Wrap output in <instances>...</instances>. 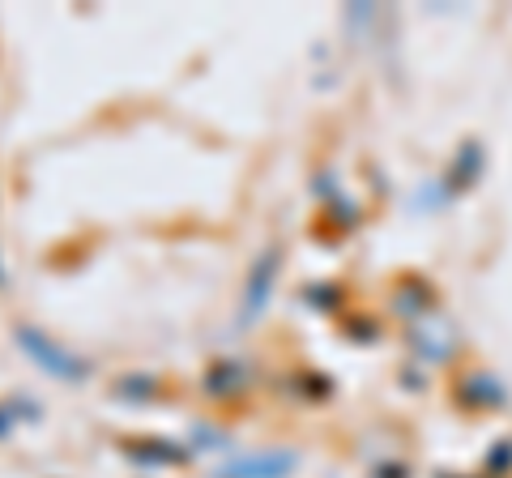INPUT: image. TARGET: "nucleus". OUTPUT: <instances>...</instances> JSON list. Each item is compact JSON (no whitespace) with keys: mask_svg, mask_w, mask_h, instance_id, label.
I'll list each match as a JSON object with an SVG mask.
<instances>
[{"mask_svg":"<svg viewBox=\"0 0 512 478\" xmlns=\"http://www.w3.org/2000/svg\"><path fill=\"white\" fill-rule=\"evenodd\" d=\"M13 338H18V346L26 350V355L35 359L43 372H52L56 380H69V385H77V380L90 372L82 359L64 355V350H60L52 338H43V333H39V329H30V325H18V329H13Z\"/></svg>","mask_w":512,"mask_h":478,"instance_id":"nucleus-1","label":"nucleus"},{"mask_svg":"<svg viewBox=\"0 0 512 478\" xmlns=\"http://www.w3.org/2000/svg\"><path fill=\"white\" fill-rule=\"evenodd\" d=\"M410 342L427 363L457 359V329L440 308H431V312L419 316V321H410Z\"/></svg>","mask_w":512,"mask_h":478,"instance_id":"nucleus-2","label":"nucleus"},{"mask_svg":"<svg viewBox=\"0 0 512 478\" xmlns=\"http://www.w3.org/2000/svg\"><path fill=\"white\" fill-rule=\"evenodd\" d=\"M278 265H282V248H265L261 252V261L252 265V278H248V291H244V316L239 321H252V316H261V308L269 304V291H274V274H278Z\"/></svg>","mask_w":512,"mask_h":478,"instance_id":"nucleus-3","label":"nucleus"},{"mask_svg":"<svg viewBox=\"0 0 512 478\" xmlns=\"http://www.w3.org/2000/svg\"><path fill=\"white\" fill-rule=\"evenodd\" d=\"M286 470H295V453L274 449V453H261V457H244L227 470V478H282Z\"/></svg>","mask_w":512,"mask_h":478,"instance_id":"nucleus-4","label":"nucleus"},{"mask_svg":"<svg viewBox=\"0 0 512 478\" xmlns=\"http://www.w3.org/2000/svg\"><path fill=\"white\" fill-rule=\"evenodd\" d=\"M457 393L466 397L470 406H478V410H491V406H504V385H500V376H487V372H474V376H466L457 385Z\"/></svg>","mask_w":512,"mask_h":478,"instance_id":"nucleus-5","label":"nucleus"},{"mask_svg":"<svg viewBox=\"0 0 512 478\" xmlns=\"http://www.w3.org/2000/svg\"><path fill=\"white\" fill-rule=\"evenodd\" d=\"M478 171H483V146H478V141H466L461 154H457V163H453V171H448L444 188L448 193H453V188H466V184H474Z\"/></svg>","mask_w":512,"mask_h":478,"instance_id":"nucleus-6","label":"nucleus"},{"mask_svg":"<svg viewBox=\"0 0 512 478\" xmlns=\"http://www.w3.org/2000/svg\"><path fill=\"white\" fill-rule=\"evenodd\" d=\"M244 376H248V372L239 368V363H218V368L210 372V380H205V389H210L214 397H218V393H222V397H231V393H239V389L248 385Z\"/></svg>","mask_w":512,"mask_h":478,"instance_id":"nucleus-7","label":"nucleus"},{"mask_svg":"<svg viewBox=\"0 0 512 478\" xmlns=\"http://www.w3.org/2000/svg\"><path fill=\"white\" fill-rule=\"evenodd\" d=\"M116 393H124V397H150L154 380L150 376H128V380H120V385H116Z\"/></svg>","mask_w":512,"mask_h":478,"instance_id":"nucleus-8","label":"nucleus"},{"mask_svg":"<svg viewBox=\"0 0 512 478\" xmlns=\"http://www.w3.org/2000/svg\"><path fill=\"white\" fill-rule=\"evenodd\" d=\"M0 432H5V419H0Z\"/></svg>","mask_w":512,"mask_h":478,"instance_id":"nucleus-9","label":"nucleus"}]
</instances>
